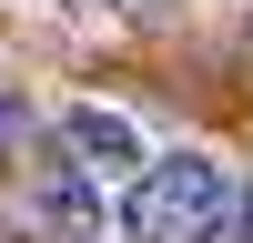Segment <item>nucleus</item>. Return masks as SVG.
<instances>
[{"mask_svg":"<svg viewBox=\"0 0 253 243\" xmlns=\"http://www.w3.org/2000/svg\"><path fill=\"white\" fill-rule=\"evenodd\" d=\"M233 243H253V193H243V213H233Z\"/></svg>","mask_w":253,"mask_h":243,"instance_id":"4","label":"nucleus"},{"mask_svg":"<svg viewBox=\"0 0 253 243\" xmlns=\"http://www.w3.org/2000/svg\"><path fill=\"white\" fill-rule=\"evenodd\" d=\"M61 142H71V162H81V172H132L142 182V162H152V152H142V122L132 112H112V101H71V112H61Z\"/></svg>","mask_w":253,"mask_h":243,"instance_id":"2","label":"nucleus"},{"mask_svg":"<svg viewBox=\"0 0 253 243\" xmlns=\"http://www.w3.org/2000/svg\"><path fill=\"white\" fill-rule=\"evenodd\" d=\"M31 213L51 223V233H71V243H101V182L81 172V162H61V172L31 182Z\"/></svg>","mask_w":253,"mask_h":243,"instance_id":"3","label":"nucleus"},{"mask_svg":"<svg viewBox=\"0 0 253 243\" xmlns=\"http://www.w3.org/2000/svg\"><path fill=\"white\" fill-rule=\"evenodd\" d=\"M223 213H233V172L213 152H162V162H142L122 233L132 243H223Z\"/></svg>","mask_w":253,"mask_h":243,"instance_id":"1","label":"nucleus"},{"mask_svg":"<svg viewBox=\"0 0 253 243\" xmlns=\"http://www.w3.org/2000/svg\"><path fill=\"white\" fill-rule=\"evenodd\" d=\"M132 10H162V0H132Z\"/></svg>","mask_w":253,"mask_h":243,"instance_id":"5","label":"nucleus"}]
</instances>
